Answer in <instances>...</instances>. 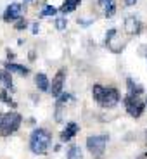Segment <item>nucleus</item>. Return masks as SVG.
I'll return each mask as SVG.
<instances>
[{
  "mask_svg": "<svg viewBox=\"0 0 147 159\" xmlns=\"http://www.w3.org/2000/svg\"><path fill=\"white\" fill-rule=\"evenodd\" d=\"M144 107H145V102H142L139 99V95H130L128 93L125 97V109L131 118H140L144 112Z\"/></svg>",
  "mask_w": 147,
  "mask_h": 159,
  "instance_id": "5",
  "label": "nucleus"
},
{
  "mask_svg": "<svg viewBox=\"0 0 147 159\" xmlns=\"http://www.w3.org/2000/svg\"><path fill=\"white\" fill-rule=\"evenodd\" d=\"M68 159H81V149L76 147V145L69 147V151H68Z\"/></svg>",
  "mask_w": 147,
  "mask_h": 159,
  "instance_id": "16",
  "label": "nucleus"
},
{
  "mask_svg": "<svg viewBox=\"0 0 147 159\" xmlns=\"http://www.w3.org/2000/svg\"><path fill=\"white\" fill-rule=\"evenodd\" d=\"M38 30H40L38 23H35V24H33V28H31V31H33V33H35V35H36V33H38Z\"/></svg>",
  "mask_w": 147,
  "mask_h": 159,
  "instance_id": "22",
  "label": "nucleus"
},
{
  "mask_svg": "<svg viewBox=\"0 0 147 159\" xmlns=\"http://www.w3.org/2000/svg\"><path fill=\"white\" fill-rule=\"evenodd\" d=\"M92 97L100 107L111 109L119 102V92L114 87H102V85H94L92 87Z\"/></svg>",
  "mask_w": 147,
  "mask_h": 159,
  "instance_id": "1",
  "label": "nucleus"
},
{
  "mask_svg": "<svg viewBox=\"0 0 147 159\" xmlns=\"http://www.w3.org/2000/svg\"><path fill=\"white\" fill-rule=\"evenodd\" d=\"M0 78L4 80V83H5V90H12L14 88V85H12V78H11V73L5 69L4 73H0Z\"/></svg>",
  "mask_w": 147,
  "mask_h": 159,
  "instance_id": "15",
  "label": "nucleus"
},
{
  "mask_svg": "<svg viewBox=\"0 0 147 159\" xmlns=\"http://www.w3.org/2000/svg\"><path fill=\"white\" fill-rule=\"evenodd\" d=\"M145 106H147V99H145Z\"/></svg>",
  "mask_w": 147,
  "mask_h": 159,
  "instance_id": "26",
  "label": "nucleus"
},
{
  "mask_svg": "<svg viewBox=\"0 0 147 159\" xmlns=\"http://www.w3.org/2000/svg\"><path fill=\"white\" fill-rule=\"evenodd\" d=\"M108 145V135H90L87 139V149L94 156H102Z\"/></svg>",
  "mask_w": 147,
  "mask_h": 159,
  "instance_id": "4",
  "label": "nucleus"
},
{
  "mask_svg": "<svg viewBox=\"0 0 147 159\" xmlns=\"http://www.w3.org/2000/svg\"><path fill=\"white\" fill-rule=\"evenodd\" d=\"M21 12H23L21 4H11L4 12V21L5 23H14V21L21 19Z\"/></svg>",
  "mask_w": 147,
  "mask_h": 159,
  "instance_id": "7",
  "label": "nucleus"
},
{
  "mask_svg": "<svg viewBox=\"0 0 147 159\" xmlns=\"http://www.w3.org/2000/svg\"><path fill=\"white\" fill-rule=\"evenodd\" d=\"M142 159H147V152H145V154H144V156H142Z\"/></svg>",
  "mask_w": 147,
  "mask_h": 159,
  "instance_id": "24",
  "label": "nucleus"
},
{
  "mask_svg": "<svg viewBox=\"0 0 147 159\" xmlns=\"http://www.w3.org/2000/svg\"><path fill=\"white\" fill-rule=\"evenodd\" d=\"M135 2H137V0H125V4H126V5H135Z\"/></svg>",
  "mask_w": 147,
  "mask_h": 159,
  "instance_id": "23",
  "label": "nucleus"
},
{
  "mask_svg": "<svg viewBox=\"0 0 147 159\" xmlns=\"http://www.w3.org/2000/svg\"><path fill=\"white\" fill-rule=\"evenodd\" d=\"M52 142V133L45 128H36L33 130L31 137H30V149L33 154H45L50 147Z\"/></svg>",
  "mask_w": 147,
  "mask_h": 159,
  "instance_id": "2",
  "label": "nucleus"
},
{
  "mask_svg": "<svg viewBox=\"0 0 147 159\" xmlns=\"http://www.w3.org/2000/svg\"><path fill=\"white\" fill-rule=\"evenodd\" d=\"M69 99H71V97H69L68 93H61V95L57 97V104H59V106H62V104H66Z\"/></svg>",
  "mask_w": 147,
  "mask_h": 159,
  "instance_id": "20",
  "label": "nucleus"
},
{
  "mask_svg": "<svg viewBox=\"0 0 147 159\" xmlns=\"http://www.w3.org/2000/svg\"><path fill=\"white\" fill-rule=\"evenodd\" d=\"M76 133H78V125L76 123H68L66 128L61 131V140H62V142H69Z\"/></svg>",
  "mask_w": 147,
  "mask_h": 159,
  "instance_id": "9",
  "label": "nucleus"
},
{
  "mask_svg": "<svg viewBox=\"0 0 147 159\" xmlns=\"http://www.w3.org/2000/svg\"><path fill=\"white\" fill-rule=\"evenodd\" d=\"M56 26H57V30H64V28H66V17H57V19H56Z\"/></svg>",
  "mask_w": 147,
  "mask_h": 159,
  "instance_id": "21",
  "label": "nucleus"
},
{
  "mask_svg": "<svg viewBox=\"0 0 147 159\" xmlns=\"http://www.w3.org/2000/svg\"><path fill=\"white\" fill-rule=\"evenodd\" d=\"M126 85H128V93H130V95H140V93L144 92V88L140 87L139 83H135L131 78L126 80Z\"/></svg>",
  "mask_w": 147,
  "mask_h": 159,
  "instance_id": "14",
  "label": "nucleus"
},
{
  "mask_svg": "<svg viewBox=\"0 0 147 159\" xmlns=\"http://www.w3.org/2000/svg\"><path fill=\"white\" fill-rule=\"evenodd\" d=\"M35 83H36V88H38L40 92H47V90H50V83H48V78L44 75V73H38V75L35 76Z\"/></svg>",
  "mask_w": 147,
  "mask_h": 159,
  "instance_id": "10",
  "label": "nucleus"
},
{
  "mask_svg": "<svg viewBox=\"0 0 147 159\" xmlns=\"http://www.w3.org/2000/svg\"><path fill=\"white\" fill-rule=\"evenodd\" d=\"M140 159H142V157H140Z\"/></svg>",
  "mask_w": 147,
  "mask_h": 159,
  "instance_id": "27",
  "label": "nucleus"
},
{
  "mask_svg": "<svg viewBox=\"0 0 147 159\" xmlns=\"http://www.w3.org/2000/svg\"><path fill=\"white\" fill-rule=\"evenodd\" d=\"M5 69H7L9 73H19V75H23V76H26L30 73L28 68H24L21 64H14V62H5Z\"/></svg>",
  "mask_w": 147,
  "mask_h": 159,
  "instance_id": "11",
  "label": "nucleus"
},
{
  "mask_svg": "<svg viewBox=\"0 0 147 159\" xmlns=\"http://www.w3.org/2000/svg\"><path fill=\"white\" fill-rule=\"evenodd\" d=\"M99 4L104 7V12H106V17H113L116 12V5L114 0H99Z\"/></svg>",
  "mask_w": 147,
  "mask_h": 159,
  "instance_id": "12",
  "label": "nucleus"
},
{
  "mask_svg": "<svg viewBox=\"0 0 147 159\" xmlns=\"http://www.w3.org/2000/svg\"><path fill=\"white\" fill-rule=\"evenodd\" d=\"M56 12H57V9H56V7H52V5H45V7L42 9V12H40V16H42V17L56 16Z\"/></svg>",
  "mask_w": 147,
  "mask_h": 159,
  "instance_id": "17",
  "label": "nucleus"
},
{
  "mask_svg": "<svg viewBox=\"0 0 147 159\" xmlns=\"http://www.w3.org/2000/svg\"><path fill=\"white\" fill-rule=\"evenodd\" d=\"M0 100L4 104H9V106H16V102H12V99L7 95V90H2L0 92Z\"/></svg>",
  "mask_w": 147,
  "mask_h": 159,
  "instance_id": "18",
  "label": "nucleus"
},
{
  "mask_svg": "<svg viewBox=\"0 0 147 159\" xmlns=\"http://www.w3.org/2000/svg\"><path fill=\"white\" fill-rule=\"evenodd\" d=\"M21 121H23L21 114H17V112H7V114H4L2 119H0V135L2 137L12 135L14 131L19 130Z\"/></svg>",
  "mask_w": 147,
  "mask_h": 159,
  "instance_id": "3",
  "label": "nucleus"
},
{
  "mask_svg": "<svg viewBox=\"0 0 147 159\" xmlns=\"http://www.w3.org/2000/svg\"><path fill=\"white\" fill-rule=\"evenodd\" d=\"M24 2H31V0H24Z\"/></svg>",
  "mask_w": 147,
  "mask_h": 159,
  "instance_id": "25",
  "label": "nucleus"
},
{
  "mask_svg": "<svg viewBox=\"0 0 147 159\" xmlns=\"http://www.w3.org/2000/svg\"><path fill=\"white\" fill-rule=\"evenodd\" d=\"M26 26H28V21L24 19V17L17 19V21H16V24H14V28H16V30H24Z\"/></svg>",
  "mask_w": 147,
  "mask_h": 159,
  "instance_id": "19",
  "label": "nucleus"
},
{
  "mask_svg": "<svg viewBox=\"0 0 147 159\" xmlns=\"http://www.w3.org/2000/svg\"><path fill=\"white\" fill-rule=\"evenodd\" d=\"M140 28H142V24H140V21L137 19L135 16H128L126 19H125V31H126L128 35H139Z\"/></svg>",
  "mask_w": 147,
  "mask_h": 159,
  "instance_id": "8",
  "label": "nucleus"
},
{
  "mask_svg": "<svg viewBox=\"0 0 147 159\" xmlns=\"http://www.w3.org/2000/svg\"><path fill=\"white\" fill-rule=\"evenodd\" d=\"M80 4H81V0H64V4L61 5V12H62V14H69V12H73Z\"/></svg>",
  "mask_w": 147,
  "mask_h": 159,
  "instance_id": "13",
  "label": "nucleus"
},
{
  "mask_svg": "<svg viewBox=\"0 0 147 159\" xmlns=\"http://www.w3.org/2000/svg\"><path fill=\"white\" fill-rule=\"evenodd\" d=\"M64 76H66V69H59L57 71V75L54 76V80H52V85H50V93L54 97H59L61 93H62V87H64Z\"/></svg>",
  "mask_w": 147,
  "mask_h": 159,
  "instance_id": "6",
  "label": "nucleus"
}]
</instances>
